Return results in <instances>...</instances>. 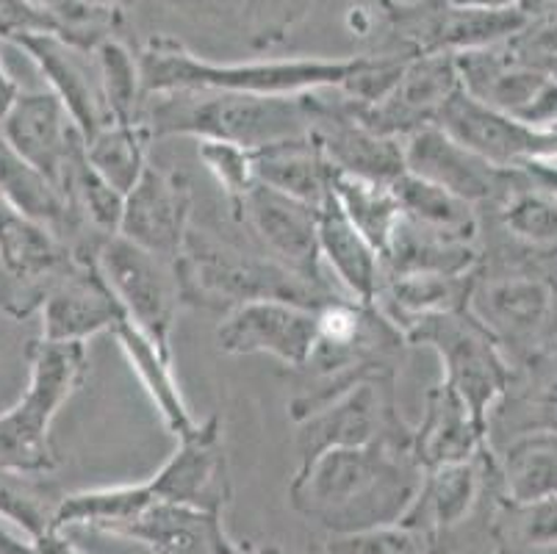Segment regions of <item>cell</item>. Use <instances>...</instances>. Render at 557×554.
Listing matches in <instances>:
<instances>
[{
  "mask_svg": "<svg viewBox=\"0 0 557 554\" xmlns=\"http://www.w3.org/2000/svg\"><path fill=\"white\" fill-rule=\"evenodd\" d=\"M0 136L55 189L70 161L86 147L84 134L53 91H20L17 103L0 122Z\"/></svg>",
  "mask_w": 557,
  "mask_h": 554,
  "instance_id": "obj_18",
  "label": "cell"
},
{
  "mask_svg": "<svg viewBox=\"0 0 557 554\" xmlns=\"http://www.w3.org/2000/svg\"><path fill=\"white\" fill-rule=\"evenodd\" d=\"M111 335L116 338L120 349L125 353L128 364L134 366V372L139 374L141 385L150 394L153 405L159 408L161 419H164L166 430L175 439H184L197 427V419L191 416L189 405H186L184 394H181L178 383L172 378V355L156 347L153 338L141 333L128 317H123L114 324Z\"/></svg>",
  "mask_w": 557,
  "mask_h": 554,
  "instance_id": "obj_27",
  "label": "cell"
},
{
  "mask_svg": "<svg viewBox=\"0 0 557 554\" xmlns=\"http://www.w3.org/2000/svg\"><path fill=\"white\" fill-rule=\"evenodd\" d=\"M191 192L181 175L150 164L125 195L120 236L139 244L161 261H178L191 227Z\"/></svg>",
  "mask_w": 557,
  "mask_h": 554,
  "instance_id": "obj_16",
  "label": "cell"
},
{
  "mask_svg": "<svg viewBox=\"0 0 557 554\" xmlns=\"http://www.w3.org/2000/svg\"><path fill=\"white\" fill-rule=\"evenodd\" d=\"M98 73L100 89H103L106 111L111 122H139L145 120L141 114V98H145V86H141L139 64H134L128 50L123 45L103 42L98 45Z\"/></svg>",
  "mask_w": 557,
  "mask_h": 554,
  "instance_id": "obj_36",
  "label": "cell"
},
{
  "mask_svg": "<svg viewBox=\"0 0 557 554\" xmlns=\"http://www.w3.org/2000/svg\"><path fill=\"white\" fill-rule=\"evenodd\" d=\"M59 502L62 496L50 485H45L39 477L0 469V518L23 532L25 538L39 541L53 532V513Z\"/></svg>",
  "mask_w": 557,
  "mask_h": 554,
  "instance_id": "obj_35",
  "label": "cell"
},
{
  "mask_svg": "<svg viewBox=\"0 0 557 554\" xmlns=\"http://www.w3.org/2000/svg\"><path fill=\"white\" fill-rule=\"evenodd\" d=\"M505 500L521 502L557 496V433H533L513 439L499 457Z\"/></svg>",
  "mask_w": 557,
  "mask_h": 554,
  "instance_id": "obj_32",
  "label": "cell"
},
{
  "mask_svg": "<svg viewBox=\"0 0 557 554\" xmlns=\"http://www.w3.org/2000/svg\"><path fill=\"white\" fill-rule=\"evenodd\" d=\"M530 253L527 258H480L466 303V311L494 335L510 364H524L557 342V263L546 253Z\"/></svg>",
  "mask_w": 557,
  "mask_h": 554,
  "instance_id": "obj_3",
  "label": "cell"
},
{
  "mask_svg": "<svg viewBox=\"0 0 557 554\" xmlns=\"http://www.w3.org/2000/svg\"><path fill=\"white\" fill-rule=\"evenodd\" d=\"M109 535L128 538L153 554H233L236 549V541L222 527V513L170 502H156Z\"/></svg>",
  "mask_w": 557,
  "mask_h": 554,
  "instance_id": "obj_20",
  "label": "cell"
},
{
  "mask_svg": "<svg viewBox=\"0 0 557 554\" xmlns=\"http://www.w3.org/2000/svg\"><path fill=\"white\" fill-rule=\"evenodd\" d=\"M496 211L513 242L527 250L557 256V195L535 189L527 181Z\"/></svg>",
  "mask_w": 557,
  "mask_h": 554,
  "instance_id": "obj_34",
  "label": "cell"
},
{
  "mask_svg": "<svg viewBox=\"0 0 557 554\" xmlns=\"http://www.w3.org/2000/svg\"><path fill=\"white\" fill-rule=\"evenodd\" d=\"M98 272L109 283L125 317L153 338L156 347L172 355V328L178 317L181 286L175 267L125 236H109L95 253Z\"/></svg>",
  "mask_w": 557,
  "mask_h": 554,
  "instance_id": "obj_9",
  "label": "cell"
},
{
  "mask_svg": "<svg viewBox=\"0 0 557 554\" xmlns=\"http://www.w3.org/2000/svg\"><path fill=\"white\" fill-rule=\"evenodd\" d=\"M153 131L148 122H109L106 128L86 139V159L98 170L109 186H114L120 195H128L148 170V152L153 145Z\"/></svg>",
  "mask_w": 557,
  "mask_h": 554,
  "instance_id": "obj_31",
  "label": "cell"
},
{
  "mask_svg": "<svg viewBox=\"0 0 557 554\" xmlns=\"http://www.w3.org/2000/svg\"><path fill=\"white\" fill-rule=\"evenodd\" d=\"M145 122L153 136H195L197 141L261 150L311 131L306 95H239V91H172Z\"/></svg>",
  "mask_w": 557,
  "mask_h": 554,
  "instance_id": "obj_5",
  "label": "cell"
},
{
  "mask_svg": "<svg viewBox=\"0 0 557 554\" xmlns=\"http://www.w3.org/2000/svg\"><path fill=\"white\" fill-rule=\"evenodd\" d=\"M327 554H438V535L397 521L356 535H331Z\"/></svg>",
  "mask_w": 557,
  "mask_h": 554,
  "instance_id": "obj_37",
  "label": "cell"
},
{
  "mask_svg": "<svg viewBox=\"0 0 557 554\" xmlns=\"http://www.w3.org/2000/svg\"><path fill=\"white\" fill-rule=\"evenodd\" d=\"M472 274H392L383 278L377 305L399 330L428 317L463 311Z\"/></svg>",
  "mask_w": 557,
  "mask_h": 554,
  "instance_id": "obj_28",
  "label": "cell"
},
{
  "mask_svg": "<svg viewBox=\"0 0 557 554\" xmlns=\"http://www.w3.org/2000/svg\"><path fill=\"white\" fill-rule=\"evenodd\" d=\"M233 208L267 256L275 258L281 267L295 272L302 281L331 288L322 272L325 263L319 250V208L281 195L263 183H256Z\"/></svg>",
  "mask_w": 557,
  "mask_h": 554,
  "instance_id": "obj_11",
  "label": "cell"
},
{
  "mask_svg": "<svg viewBox=\"0 0 557 554\" xmlns=\"http://www.w3.org/2000/svg\"><path fill=\"white\" fill-rule=\"evenodd\" d=\"M483 457L424 471L417 502H413V507H410L403 521L422 527L433 535H442V532L466 521V516L478 505L480 482H483L480 480V460Z\"/></svg>",
  "mask_w": 557,
  "mask_h": 554,
  "instance_id": "obj_29",
  "label": "cell"
},
{
  "mask_svg": "<svg viewBox=\"0 0 557 554\" xmlns=\"http://www.w3.org/2000/svg\"><path fill=\"white\" fill-rule=\"evenodd\" d=\"M367 64L361 59H292L252 61V64H214L197 59L172 39H153L139 61L145 98L172 91H239V95H283L300 98L308 91L338 89L356 78Z\"/></svg>",
  "mask_w": 557,
  "mask_h": 554,
  "instance_id": "obj_2",
  "label": "cell"
},
{
  "mask_svg": "<svg viewBox=\"0 0 557 554\" xmlns=\"http://www.w3.org/2000/svg\"><path fill=\"white\" fill-rule=\"evenodd\" d=\"M333 200L352 225L367 236L374 250L383 256L399 220V206L392 183L367 181L356 175H333Z\"/></svg>",
  "mask_w": 557,
  "mask_h": 554,
  "instance_id": "obj_33",
  "label": "cell"
},
{
  "mask_svg": "<svg viewBox=\"0 0 557 554\" xmlns=\"http://www.w3.org/2000/svg\"><path fill=\"white\" fill-rule=\"evenodd\" d=\"M17 98H20L17 84L9 78V73L3 70V64H0V122H3V116H7L9 111H12V106L17 103Z\"/></svg>",
  "mask_w": 557,
  "mask_h": 554,
  "instance_id": "obj_41",
  "label": "cell"
},
{
  "mask_svg": "<svg viewBox=\"0 0 557 554\" xmlns=\"http://www.w3.org/2000/svg\"><path fill=\"white\" fill-rule=\"evenodd\" d=\"M483 253L474 242L419 227L399 217L383 261V278L392 274H472Z\"/></svg>",
  "mask_w": 557,
  "mask_h": 554,
  "instance_id": "obj_26",
  "label": "cell"
},
{
  "mask_svg": "<svg viewBox=\"0 0 557 554\" xmlns=\"http://www.w3.org/2000/svg\"><path fill=\"white\" fill-rule=\"evenodd\" d=\"M499 433H510V441L557 433V342L513 366L508 389L488 414V446Z\"/></svg>",
  "mask_w": 557,
  "mask_h": 554,
  "instance_id": "obj_21",
  "label": "cell"
},
{
  "mask_svg": "<svg viewBox=\"0 0 557 554\" xmlns=\"http://www.w3.org/2000/svg\"><path fill=\"white\" fill-rule=\"evenodd\" d=\"M403 152L405 170L442 186L460 200L472 202L474 208H499L527 183L524 170L494 167L483 156L460 145L442 125H428L410 134L408 139H403Z\"/></svg>",
  "mask_w": 557,
  "mask_h": 554,
  "instance_id": "obj_10",
  "label": "cell"
},
{
  "mask_svg": "<svg viewBox=\"0 0 557 554\" xmlns=\"http://www.w3.org/2000/svg\"><path fill=\"white\" fill-rule=\"evenodd\" d=\"M216 344L227 355H272L283 366L306 369L317 347V308L288 299H256L225 313Z\"/></svg>",
  "mask_w": 557,
  "mask_h": 554,
  "instance_id": "obj_12",
  "label": "cell"
},
{
  "mask_svg": "<svg viewBox=\"0 0 557 554\" xmlns=\"http://www.w3.org/2000/svg\"><path fill=\"white\" fill-rule=\"evenodd\" d=\"M233 554H277L275 549L270 546H252V543H236Z\"/></svg>",
  "mask_w": 557,
  "mask_h": 554,
  "instance_id": "obj_42",
  "label": "cell"
},
{
  "mask_svg": "<svg viewBox=\"0 0 557 554\" xmlns=\"http://www.w3.org/2000/svg\"><path fill=\"white\" fill-rule=\"evenodd\" d=\"M156 502L197 507L222 513L231 502V469H227L225 435L220 416L197 421L189 435L178 439V446L166 464L148 480Z\"/></svg>",
  "mask_w": 557,
  "mask_h": 554,
  "instance_id": "obj_13",
  "label": "cell"
},
{
  "mask_svg": "<svg viewBox=\"0 0 557 554\" xmlns=\"http://www.w3.org/2000/svg\"><path fill=\"white\" fill-rule=\"evenodd\" d=\"M410 452L417 457V464L428 471L491 455V446L463 399L442 383L430 389L422 421L410 439Z\"/></svg>",
  "mask_w": 557,
  "mask_h": 554,
  "instance_id": "obj_23",
  "label": "cell"
},
{
  "mask_svg": "<svg viewBox=\"0 0 557 554\" xmlns=\"http://www.w3.org/2000/svg\"><path fill=\"white\" fill-rule=\"evenodd\" d=\"M422 480L424 469L410 446L388 441L333 446L297 466L288 500L331 535H356L403 521Z\"/></svg>",
  "mask_w": 557,
  "mask_h": 554,
  "instance_id": "obj_1",
  "label": "cell"
},
{
  "mask_svg": "<svg viewBox=\"0 0 557 554\" xmlns=\"http://www.w3.org/2000/svg\"><path fill=\"white\" fill-rule=\"evenodd\" d=\"M319 250L336 281L358 303H377L383 286V261L361 231L344 217L333 192L319 208Z\"/></svg>",
  "mask_w": 557,
  "mask_h": 554,
  "instance_id": "obj_25",
  "label": "cell"
},
{
  "mask_svg": "<svg viewBox=\"0 0 557 554\" xmlns=\"http://www.w3.org/2000/svg\"><path fill=\"white\" fill-rule=\"evenodd\" d=\"M75 261L73 250L50 231L28 220L0 195V263L7 272V308L12 317H28L42 305L45 292Z\"/></svg>",
  "mask_w": 557,
  "mask_h": 554,
  "instance_id": "obj_15",
  "label": "cell"
},
{
  "mask_svg": "<svg viewBox=\"0 0 557 554\" xmlns=\"http://www.w3.org/2000/svg\"><path fill=\"white\" fill-rule=\"evenodd\" d=\"M252 167H256L258 183L313 208L325 206L333 192L336 172L311 131L252 150Z\"/></svg>",
  "mask_w": 557,
  "mask_h": 554,
  "instance_id": "obj_24",
  "label": "cell"
},
{
  "mask_svg": "<svg viewBox=\"0 0 557 554\" xmlns=\"http://www.w3.org/2000/svg\"><path fill=\"white\" fill-rule=\"evenodd\" d=\"M0 195L7 197L14 208H20L28 220H34L45 231L53 233L59 242L67 244L73 256L95 258L98 247L103 244L95 242L78 225V220L53 183L42 172L34 170L28 161L20 159L3 136H0Z\"/></svg>",
  "mask_w": 557,
  "mask_h": 554,
  "instance_id": "obj_22",
  "label": "cell"
},
{
  "mask_svg": "<svg viewBox=\"0 0 557 554\" xmlns=\"http://www.w3.org/2000/svg\"><path fill=\"white\" fill-rule=\"evenodd\" d=\"M37 552L39 554H84L78 546H73V543L67 541L64 532H50V535L39 538Z\"/></svg>",
  "mask_w": 557,
  "mask_h": 554,
  "instance_id": "obj_40",
  "label": "cell"
},
{
  "mask_svg": "<svg viewBox=\"0 0 557 554\" xmlns=\"http://www.w3.org/2000/svg\"><path fill=\"white\" fill-rule=\"evenodd\" d=\"M306 106L311 114V136L331 161L333 172L377 183H394L403 175V141L363 125L347 95L344 100H322L319 91H308Z\"/></svg>",
  "mask_w": 557,
  "mask_h": 554,
  "instance_id": "obj_14",
  "label": "cell"
},
{
  "mask_svg": "<svg viewBox=\"0 0 557 554\" xmlns=\"http://www.w3.org/2000/svg\"><path fill=\"white\" fill-rule=\"evenodd\" d=\"M181 299L206 311H233L256 299H288V303L322 308L336 299L333 288H319L270 258L189 227L175 261Z\"/></svg>",
  "mask_w": 557,
  "mask_h": 554,
  "instance_id": "obj_4",
  "label": "cell"
},
{
  "mask_svg": "<svg viewBox=\"0 0 557 554\" xmlns=\"http://www.w3.org/2000/svg\"><path fill=\"white\" fill-rule=\"evenodd\" d=\"M300 464L333 446H363L374 441L410 446L413 430L403 421L394 399V372L369 374L297 421Z\"/></svg>",
  "mask_w": 557,
  "mask_h": 554,
  "instance_id": "obj_8",
  "label": "cell"
},
{
  "mask_svg": "<svg viewBox=\"0 0 557 554\" xmlns=\"http://www.w3.org/2000/svg\"><path fill=\"white\" fill-rule=\"evenodd\" d=\"M408 344L435 349L444 364V385L455 391L488 439V414L513 378V364L494 335L466 311L442 313L408 324Z\"/></svg>",
  "mask_w": 557,
  "mask_h": 554,
  "instance_id": "obj_7",
  "label": "cell"
},
{
  "mask_svg": "<svg viewBox=\"0 0 557 554\" xmlns=\"http://www.w3.org/2000/svg\"><path fill=\"white\" fill-rule=\"evenodd\" d=\"M28 385L9 410L0 414V469L45 477L59 466L50 424L89 374V355L81 342H39L28 349Z\"/></svg>",
  "mask_w": 557,
  "mask_h": 554,
  "instance_id": "obj_6",
  "label": "cell"
},
{
  "mask_svg": "<svg viewBox=\"0 0 557 554\" xmlns=\"http://www.w3.org/2000/svg\"><path fill=\"white\" fill-rule=\"evenodd\" d=\"M42 338L45 342H81L86 344L92 335L103 330H114V324L125 317L109 283L98 272L95 258H78L70 263L45 292L42 305Z\"/></svg>",
  "mask_w": 557,
  "mask_h": 554,
  "instance_id": "obj_17",
  "label": "cell"
},
{
  "mask_svg": "<svg viewBox=\"0 0 557 554\" xmlns=\"http://www.w3.org/2000/svg\"><path fill=\"white\" fill-rule=\"evenodd\" d=\"M392 189L403 220L428 227V231L447 233L460 242H480V217L472 202L449 195L447 189L408 170L392 183Z\"/></svg>",
  "mask_w": 557,
  "mask_h": 554,
  "instance_id": "obj_30",
  "label": "cell"
},
{
  "mask_svg": "<svg viewBox=\"0 0 557 554\" xmlns=\"http://www.w3.org/2000/svg\"><path fill=\"white\" fill-rule=\"evenodd\" d=\"M14 45L37 61L45 78L50 81V91L62 100L84 139L109 125L111 120L106 111L103 89H100V73H89V67L78 59L81 48L70 45L59 34H25L14 39Z\"/></svg>",
  "mask_w": 557,
  "mask_h": 554,
  "instance_id": "obj_19",
  "label": "cell"
},
{
  "mask_svg": "<svg viewBox=\"0 0 557 554\" xmlns=\"http://www.w3.org/2000/svg\"><path fill=\"white\" fill-rule=\"evenodd\" d=\"M508 530L513 541L521 546L533 549H555L557 546V496L546 500L510 502L508 510Z\"/></svg>",
  "mask_w": 557,
  "mask_h": 554,
  "instance_id": "obj_39",
  "label": "cell"
},
{
  "mask_svg": "<svg viewBox=\"0 0 557 554\" xmlns=\"http://www.w3.org/2000/svg\"><path fill=\"white\" fill-rule=\"evenodd\" d=\"M197 152H200L206 170H209L222 189H225L227 200H231L233 206H236V202H239L258 183L256 167H252V150L225 145V141H200V145H197Z\"/></svg>",
  "mask_w": 557,
  "mask_h": 554,
  "instance_id": "obj_38",
  "label": "cell"
}]
</instances>
